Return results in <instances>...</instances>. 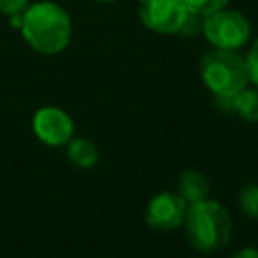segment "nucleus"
<instances>
[{"label":"nucleus","mask_w":258,"mask_h":258,"mask_svg":"<svg viewBox=\"0 0 258 258\" xmlns=\"http://www.w3.org/2000/svg\"><path fill=\"white\" fill-rule=\"evenodd\" d=\"M20 32L24 40L42 54L60 52L71 38V18L54 2H36L22 12Z\"/></svg>","instance_id":"nucleus-1"},{"label":"nucleus","mask_w":258,"mask_h":258,"mask_svg":"<svg viewBox=\"0 0 258 258\" xmlns=\"http://www.w3.org/2000/svg\"><path fill=\"white\" fill-rule=\"evenodd\" d=\"M183 224L189 246L202 254L226 248L232 238V220L228 210L210 198L189 204Z\"/></svg>","instance_id":"nucleus-2"},{"label":"nucleus","mask_w":258,"mask_h":258,"mask_svg":"<svg viewBox=\"0 0 258 258\" xmlns=\"http://www.w3.org/2000/svg\"><path fill=\"white\" fill-rule=\"evenodd\" d=\"M202 81L216 95V99H230L244 87H248L250 73L246 58H242L236 50L214 48L204 54L200 62Z\"/></svg>","instance_id":"nucleus-3"},{"label":"nucleus","mask_w":258,"mask_h":258,"mask_svg":"<svg viewBox=\"0 0 258 258\" xmlns=\"http://www.w3.org/2000/svg\"><path fill=\"white\" fill-rule=\"evenodd\" d=\"M204 34L216 48L236 50L250 38V22L236 10H216L204 16Z\"/></svg>","instance_id":"nucleus-4"},{"label":"nucleus","mask_w":258,"mask_h":258,"mask_svg":"<svg viewBox=\"0 0 258 258\" xmlns=\"http://www.w3.org/2000/svg\"><path fill=\"white\" fill-rule=\"evenodd\" d=\"M141 22L159 34H181L191 10L183 0H139Z\"/></svg>","instance_id":"nucleus-5"},{"label":"nucleus","mask_w":258,"mask_h":258,"mask_svg":"<svg viewBox=\"0 0 258 258\" xmlns=\"http://www.w3.org/2000/svg\"><path fill=\"white\" fill-rule=\"evenodd\" d=\"M187 214V202L177 191L155 194L145 208V222L153 230H175L183 226Z\"/></svg>","instance_id":"nucleus-6"},{"label":"nucleus","mask_w":258,"mask_h":258,"mask_svg":"<svg viewBox=\"0 0 258 258\" xmlns=\"http://www.w3.org/2000/svg\"><path fill=\"white\" fill-rule=\"evenodd\" d=\"M32 131L44 145L56 147L69 143L75 131V123L62 109L42 107L32 117Z\"/></svg>","instance_id":"nucleus-7"},{"label":"nucleus","mask_w":258,"mask_h":258,"mask_svg":"<svg viewBox=\"0 0 258 258\" xmlns=\"http://www.w3.org/2000/svg\"><path fill=\"white\" fill-rule=\"evenodd\" d=\"M177 194L189 204H196L200 200H206L210 196V181L202 171L185 169L179 173L177 179Z\"/></svg>","instance_id":"nucleus-8"},{"label":"nucleus","mask_w":258,"mask_h":258,"mask_svg":"<svg viewBox=\"0 0 258 258\" xmlns=\"http://www.w3.org/2000/svg\"><path fill=\"white\" fill-rule=\"evenodd\" d=\"M218 103L228 111L236 113L238 117H242L244 121H258V89L244 87L230 99H218Z\"/></svg>","instance_id":"nucleus-9"},{"label":"nucleus","mask_w":258,"mask_h":258,"mask_svg":"<svg viewBox=\"0 0 258 258\" xmlns=\"http://www.w3.org/2000/svg\"><path fill=\"white\" fill-rule=\"evenodd\" d=\"M67 157L73 165L81 169L95 167L99 161V149L97 145L87 137H71L67 143Z\"/></svg>","instance_id":"nucleus-10"},{"label":"nucleus","mask_w":258,"mask_h":258,"mask_svg":"<svg viewBox=\"0 0 258 258\" xmlns=\"http://www.w3.org/2000/svg\"><path fill=\"white\" fill-rule=\"evenodd\" d=\"M240 208L246 216L258 220V185H246L240 189Z\"/></svg>","instance_id":"nucleus-11"},{"label":"nucleus","mask_w":258,"mask_h":258,"mask_svg":"<svg viewBox=\"0 0 258 258\" xmlns=\"http://www.w3.org/2000/svg\"><path fill=\"white\" fill-rule=\"evenodd\" d=\"M183 2H185V6H187L191 12H196V14H200V16H208V14H212V12L220 10V8H224L230 0H183Z\"/></svg>","instance_id":"nucleus-12"},{"label":"nucleus","mask_w":258,"mask_h":258,"mask_svg":"<svg viewBox=\"0 0 258 258\" xmlns=\"http://www.w3.org/2000/svg\"><path fill=\"white\" fill-rule=\"evenodd\" d=\"M28 8V0H0V14L18 16Z\"/></svg>","instance_id":"nucleus-13"},{"label":"nucleus","mask_w":258,"mask_h":258,"mask_svg":"<svg viewBox=\"0 0 258 258\" xmlns=\"http://www.w3.org/2000/svg\"><path fill=\"white\" fill-rule=\"evenodd\" d=\"M246 64H248V73H250V81L258 87V40L252 44L250 48V54L246 58Z\"/></svg>","instance_id":"nucleus-14"},{"label":"nucleus","mask_w":258,"mask_h":258,"mask_svg":"<svg viewBox=\"0 0 258 258\" xmlns=\"http://www.w3.org/2000/svg\"><path fill=\"white\" fill-rule=\"evenodd\" d=\"M232 258H258V250L256 248H242Z\"/></svg>","instance_id":"nucleus-15"},{"label":"nucleus","mask_w":258,"mask_h":258,"mask_svg":"<svg viewBox=\"0 0 258 258\" xmlns=\"http://www.w3.org/2000/svg\"><path fill=\"white\" fill-rule=\"evenodd\" d=\"M99 2H113V0H99Z\"/></svg>","instance_id":"nucleus-16"}]
</instances>
